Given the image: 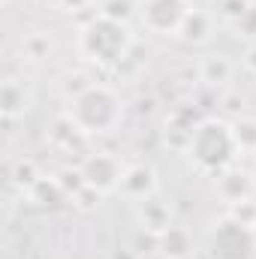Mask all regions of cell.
Returning a JSON list of instances; mask_svg holds the SVG:
<instances>
[{"mask_svg": "<svg viewBox=\"0 0 256 259\" xmlns=\"http://www.w3.org/2000/svg\"><path fill=\"white\" fill-rule=\"evenodd\" d=\"M229 75H232V64L226 61V58H205L202 61V78L208 81V84H223V81H229Z\"/></svg>", "mask_w": 256, "mask_h": 259, "instance_id": "15", "label": "cell"}, {"mask_svg": "<svg viewBox=\"0 0 256 259\" xmlns=\"http://www.w3.org/2000/svg\"><path fill=\"white\" fill-rule=\"evenodd\" d=\"M190 9V0H142L139 3V21L148 33L178 36Z\"/></svg>", "mask_w": 256, "mask_h": 259, "instance_id": "5", "label": "cell"}, {"mask_svg": "<svg viewBox=\"0 0 256 259\" xmlns=\"http://www.w3.org/2000/svg\"><path fill=\"white\" fill-rule=\"evenodd\" d=\"M178 36H181L184 42H193V46L208 42V39L214 36V15L205 12V9H190V15L184 18Z\"/></svg>", "mask_w": 256, "mask_h": 259, "instance_id": "12", "label": "cell"}, {"mask_svg": "<svg viewBox=\"0 0 256 259\" xmlns=\"http://www.w3.org/2000/svg\"><path fill=\"white\" fill-rule=\"evenodd\" d=\"M157 190V172L145 163H136V166H127L124 172V181H121V193L133 199V202H142L148 196H154Z\"/></svg>", "mask_w": 256, "mask_h": 259, "instance_id": "8", "label": "cell"}, {"mask_svg": "<svg viewBox=\"0 0 256 259\" xmlns=\"http://www.w3.org/2000/svg\"><path fill=\"white\" fill-rule=\"evenodd\" d=\"M133 49V30L127 21L112 18L106 12H97L81 30H78V55L88 64L118 66Z\"/></svg>", "mask_w": 256, "mask_h": 259, "instance_id": "1", "label": "cell"}, {"mask_svg": "<svg viewBox=\"0 0 256 259\" xmlns=\"http://www.w3.org/2000/svg\"><path fill=\"white\" fill-rule=\"evenodd\" d=\"M187 154L193 157V163L202 172L220 175L223 169L232 166V160L238 154V142H235L232 124L229 121H220V118L199 121V127L193 130V136H190Z\"/></svg>", "mask_w": 256, "mask_h": 259, "instance_id": "3", "label": "cell"}, {"mask_svg": "<svg viewBox=\"0 0 256 259\" xmlns=\"http://www.w3.org/2000/svg\"><path fill=\"white\" fill-rule=\"evenodd\" d=\"M27 109H30V88L24 81H18V78L3 81V88H0V112H3V118L15 121Z\"/></svg>", "mask_w": 256, "mask_h": 259, "instance_id": "11", "label": "cell"}, {"mask_svg": "<svg viewBox=\"0 0 256 259\" xmlns=\"http://www.w3.org/2000/svg\"><path fill=\"white\" fill-rule=\"evenodd\" d=\"M12 178H15V184H21V187H33L42 175L36 172V166H33V160H18L15 163V172H12Z\"/></svg>", "mask_w": 256, "mask_h": 259, "instance_id": "17", "label": "cell"}, {"mask_svg": "<svg viewBox=\"0 0 256 259\" xmlns=\"http://www.w3.org/2000/svg\"><path fill=\"white\" fill-rule=\"evenodd\" d=\"M94 81L88 78V75H81V72H69L64 78V94H66V100H75L81 91H88Z\"/></svg>", "mask_w": 256, "mask_h": 259, "instance_id": "20", "label": "cell"}, {"mask_svg": "<svg viewBox=\"0 0 256 259\" xmlns=\"http://www.w3.org/2000/svg\"><path fill=\"white\" fill-rule=\"evenodd\" d=\"M88 139H91V136H84L81 130L75 127L72 118H69L66 112L52 124V127H49V145H52L58 154H66V157H72V154H84Z\"/></svg>", "mask_w": 256, "mask_h": 259, "instance_id": "7", "label": "cell"}, {"mask_svg": "<svg viewBox=\"0 0 256 259\" xmlns=\"http://www.w3.org/2000/svg\"><path fill=\"white\" fill-rule=\"evenodd\" d=\"M247 9H250L247 0H217V12L229 21H241L247 15Z\"/></svg>", "mask_w": 256, "mask_h": 259, "instance_id": "19", "label": "cell"}, {"mask_svg": "<svg viewBox=\"0 0 256 259\" xmlns=\"http://www.w3.org/2000/svg\"><path fill=\"white\" fill-rule=\"evenodd\" d=\"M157 253L166 259H187L193 253V235L187 226L172 223L157 235Z\"/></svg>", "mask_w": 256, "mask_h": 259, "instance_id": "9", "label": "cell"}, {"mask_svg": "<svg viewBox=\"0 0 256 259\" xmlns=\"http://www.w3.org/2000/svg\"><path fill=\"white\" fill-rule=\"evenodd\" d=\"M217 193L223 196L229 205H238L253 193V175L250 172H238V169H223L217 175Z\"/></svg>", "mask_w": 256, "mask_h": 259, "instance_id": "10", "label": "cell"}, {"mask_svg": "<svg viewBox=\"0 0 256 259\" xmlns=\"http://www.w3.org/2000/svg\"><path fill=\"white\" fill-rule=\"evenodd\" d=\"M238 27L244 30V36H256V6H250V9H247V15L238 21Z\"/></svg>", "mask_w": 256, "mask_h": 259, "instance_id": "23", "label": "cell"}, {"mask_svg": "<svg viewBox=\"0 0 256 259\" xmlns=\"http://www.w3.org/2000/svg\"><path fill=\"white\" fill-rule=\"evenodd\" d=\"M139 214H142V226L145 229H151V232H163L166 226H172V217H169V208L163 205V202H157V199H142L139 202Z\"/></svg>", "mask_w": 256, "mask_h": 259, "instance_id": "13", "label": "cell"}, {"mask_svg": "<svg viewBox=\"0 0 256 259\" xmlns=\"http://www.w3.org/2000/svg\"><path fill=\"white\" fill-rule=\"evenodd\" d=\"M139 3H142V0H139Z\"/></svg>", "mask_w": 256, "mask_h": 259, "instance_id": "24", "label": "cell"}, {"mask_svg": "<svg viewBox=\"0 0 256 259\" xmlns=\"http://www.w3.org/2000/svg\"><path fill=\"white\" fill-rule=\"evenodd\" d=\"M205 253L208 259H256V229L226 214L211 226Z\"/></svg>", "mask_w": 256, "mask_h": 259, "instance_id": "4", "label": "cell"}, {"mask_svg": "<svg viewBox=\"0 0 256 259\" xmlns=\"http://www.w3.org/2000/svg\"><path fill=\"white\" fill-rule=\"evenodd\" d=\"M24 55L30 58V61H42L46 55H49V49H52V42H49V36H42V33H33V36H27L24 39Z\"/></svg>", "mask_w": 256, "mask_h": 259, "instance_id": "18", "label": "cell"}, {"mask_svg": "<svg viewBox=\"0 0 256 259\" xmlns=\"http://www.w3.org/2000/svg\"><path fill=\"white\" fill-rule=\"evenodd\" d=\"M88 187L97 190V193H112V190H121V181H124V172L127 166L115 157V154H106V151H94L84 157V163L78 166Z\"/></svg>", "mask_w": 256, "mask_h": 259, "instance_id": "6", "label": "cell"}, {"mask_svg": "<svg viewBox=\"0 0 256 259\" xmlns=\"http://www.w3.org/2000/svg\"><path fill=\"white\" fill-rule=\"evenodd\" d=\"M55 6L61 12H69V15H78V12H88L97 6V0H55Z\"/></svg>", "mask_w": 256, "mask_h": 259, "instance_id": "22", "label": "cell"}, {"mask_svg": "<svg viewBox=\"0 0 256 259\" xmlns=\"http://www.w3.org/2000/svg\"><path fill=\"white\" fill-rule=\"evenodd\" d=\"M66 115L72 118V124L81 130L84 136H106V133L121 127L124 103H121V97L109 84L94 81L88 91H81L75 100H69Z\"/></svg>", "mask_w": 256, "mask_h": 259, "instance_id": "2", "label": "cell"}, {"mask_svg": "<svg viewBox=\"0 0 256 259\" xmlns=\"http://www.w3.org/2000/svg\"><path fill=\"white\" fill-rule=\"evenodd\" d=\"M232 133H235L238 151L256 154V118H238V121L232 124Z\"/></svg>", "mask_w": 256, "mask_h": 259, "instance_id": "16", "label": "cell"}, {"mask_svg": "<svg viewBox=\"0 0 256 259\" xmlns=\"http://www.w3.org/2000/svg\"><path fill=\"white\" fill-rule=\"evenodd\" d=\"M232 217H238L241 223H247V226H253L256 229V205L250 199H244V202H238V205H232V211H229Z\"/></svg>", "mask_w": 256, "mask_h": 259, "instance_id": "21", "label": "cell"}, {"mask_svg": "<svg viewBox=\"0 0 256 259\" xmlns=\"http://www.w3.org/2000/svg\"><path fill=\"white\" fill-rule=\"evenodd\" d=\"M30 196L39 202V205H58L61 199H66V190L61 187V181L58 178H39L33 187H30Z\"/></svg>", "mask_w": 256, "mask_h": 259, "instance_id": "14", "label": "cell"}]
</instances>
